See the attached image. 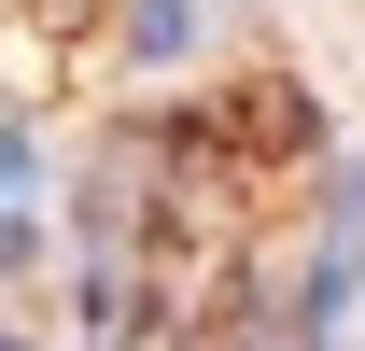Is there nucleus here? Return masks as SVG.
Segmentation results:
<instances>
[{
	"label": "nucleus",
	"instance_id": "1",
	"mask_svg": "<svg viewBox=\"0 0 365 351\" xmlns=\"http://www.w3.org/2000/svg\"><path fill=\"white\" fill-rule=\"evenodd\" d=\"M211 141H225V155H253V169H295V155H309V98L281 85V71H253V85H225V113H211Z\"/></svg>",
	"mask_w": 365,
	"mask_h": 351
}]
</instances>
